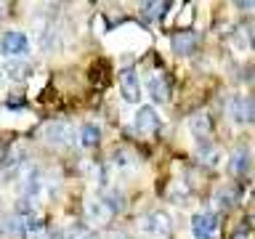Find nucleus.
I'll list each match as a JSON object with an SVG mask.
<instances>
[{"instance_id":"nucleus-18","label":"nucleus","mask_w":255,"mask_h":239,"mask_svg":"<svg viewBox=\"0 0 255 239\" xmlns=\"http://www.w3.org/2000/svg\"><path fill=\"white\" fill-rule=\"evenodd\" d=\"M101 202L112 210V215H117L120 210H123V194H120V191H104Z\"/></svg>"},{"instance_id":"nucleus-5","label":"nucleus","mask_w":255,"mask_h":239,"mask_svg":"<svg viewBox=\"0 0 255 239\" xmlns=\"http://www.w3.org/2000/svg\"><path fill=\"white\" fill-rule=\"evenodd\" d=\"M226 112H229V120L237 125L255 122V101L250 96H231L226 104Z\"/></svg>"},{"instance_id":"nucleus-19","label":"nucleus","mask_w":255,"mask_h":239,"mask_svg":"<svg viewBox=\"0 0 255 239\" xmlns=\"http://www.w3.org/2000/svg\"><path fill=\"white\" fill-rule=\"evenodd\" d=\"M21 159V149L19 146H8L3 154H0V167H11Z\"/></svg>"},{"instance_id":"nucleus-1","label":"nucleus","mask_w":255,"mask_h":239,"mask_svg":"<svg viewBox=\"0 0 255 239\" xmlns=\"http://www.w3.org/2000/svg\"><path fill=\"white\" fill-rule=\"evenodd\" d=\"M37 135L43 138L45 143L51 146H59V149H69L75 143V127L64 120H53V122H45L43 127L37 130Z\"/></svg>"},{"instance_id":"nucleus-13","label":"nucleus","mask_w":255,"mask_h":239,"mask_svg":"<svg viewBox=\"0 0 255 239\" xmlns=\"http://www.w3.org/2000/svg\"><path fill=\"white\" fill-rule=\"evenodd\" d=\"M250 165H253V159H250V149L247 146H239L231 151V157H229V170L231 175H242L250 170Z\"/></svg>"},{"instance_id":"nucleus-24","label":"nucleus","mask_w":255,"mask_h":239,"mask_svg":"<svg viewBox=\"0 0 255 239\" xmlns=\"http://www.w3.org/2000/svg\"><path fill=\"white\" fill-rule=\"evenodd\" d=\"M231 239H247V229L242 226V229H237L234 234H231Z\"/></svg>"},{"instance_id":"nucleus-15","label":"nucleus","mask_w":255,"mask_h":239,"mask_svg":"<svg viewBox=\"0 0 255 239\" xmlns=\"http://www.w3.org/2000/svg\"><path fill=\"white\" fill-rule=\"evenodd\" d=\"M99 141H101V127H99V125H93V122H85L83 127H80V143H83L85 149H93V146H99Z\"/></svg>"},{"instance_id":"nucleus-8","label":"nucleus","mask_w":255,"mask_h":239,"mask_svg":"<svg viewBox=\"0 0 255 239\" xmlns=\"http://www.w3.org/2000/svg\"><path fill=\"white\" fill-rule=\"evenodd\" d=\"M83 210H85V221H88V223H99V226H101V223H109L112 218H115L109 207L101 202V197L85 199V207H83Z\"/></svg>"},{"instance_id":"nucleus-3","label":"nucleus","mask_w":255,"mask_h":239,"mask_svg":"<svg viewBox=\"0 0 255 239\" xmlns=\"http://www.w3.org/2000/svg\"><path fill=\"white\" fill-rule=\"evenodd\" d=\"M0 53L8 56V59H24L29 53V37L27 32L19 29H8L0 35Z\"/></svg>"},{"instance_id":"nucleus-9","label":"nucleus","mask_w":255,"mask_h":239,"mask_svg":"<svg viewBox=\"0 0 255 239\" xmlns=\"http://www.w3.org/2000/svg\"><path fill=\"white\" fill-rule=\"evenodd\" d=\"M197 43H199V35H197L194 29H181V32H175V35L170 37L173 51L181 53V56H189L197 48Z\"/></svg>"},{"instance_id":"nucleus-14","label":"nucleus","mask_w":255,"mask_h":239,"mask_svg":"<svg viewBox=\"0 0 255 239\" xmlns=\"http://www.w3.org/2000/svg\"><path fill=\"white\" fill-rule=\"evenodd\" d=\"M3 75H11L13 80H27L32 75V67H29V61H24V59H8L3 64Z\"/></svg>"},{"instance_id":"nucleus-23","label":"nucleus","mask_w":255,"mask_h":239,"mask_svg":"<svg viewBox=\"0 0 255 239\" xmlns=\"http://www.w3.org/2000/svg\"><path fill=\"white\" fill-rule=\"evenodd\" d=\"M5 226H8V215H0V239H5Z\"/></svg>"},{"instance_id":"nucleus-7","label":"nucleus","mask_w":255,"mask_h":239,"mask_svg":"<svg viewBox=\"0 0 255 239\" xmlns=\"http://www.w3.org/2000/svg\"><path fill=\"white\" fill-rule=\"evenodd\" d=\"M120 91H123V99L128 104H135L141 99V83H138L135 69H123L120 72Z\"/></svg>"},{"instance_id":"nucleus-4","label":"nucleus","mask_w":255,"mask_h":239,"mask_svg":"<svg viewBox=\"0 0 255 239\" xmlns=\"http://www.w3.org/2000/svg\"><path fill=\"white\" fill-rule=\"evenodd\" d=\"M43 170L35 165V162H24L19 167V189H21V194L24 197H35L43 191Z\"/></svg>"},{"instance_id":"nucleus-25","label":"nucleus","mask_w":255,"mask_h":239,"mask_svg":"<svg viewBox=\"0 0 255 239\" xmlns=\"http://www.w3.org/2000/svg\"><path fill=\"white\" fill-rule=\"evenodd\" d=\"M237 8H255V3H234Z\"/></svg>"},{"instance_id":"nucleus-11","label":"nucleus","mask_w":255,"mask_h":239,"mask_svg":"<svg viewBox=\"0 0 255 239\" xmlns=\"http://www.w3.org/2000/svg\"><path fill=\"white\" fill-rule=\"evenodd\" d=\"M189 130L197 135V141H207V135L213 133V117L207 112H197L189 117Z\"/></svg>"},{"instance_id":"nucleus-20","label":"nucleus","mask_w":255,"mask_h":239,"mask_svg":"<svg viewBox=\"0 0 255 239\" xmlns=\"http://www.w3.org/2000/svg\"><path fill=\"white\" fill-rule=\"evenodd\" d=\"M165 8H170V3H143L141 5V13L151 21V19H157V16H162Z\"/></svg>"},{"instance_id":"nucleus-27","label":"nucleus","mask_w":255,"mask_h":239,"mask_svg":"<svg viewBox=\"0 0 255 239\" xmlns=\"http://www.w3.org/2000/svg\"><path fill=\"white\" fill-rule=\"evenodd\" d=\"M0 16H3V5H0Z\"/></svg>"},{"instance_id":"nucleus-10","label":"nucleus","mask_w":255,"mask_h":239,"mask_svg":"<svg viewBox=\"0 0 255 239\" xmlns=\"http://www.w3.org/2000/svg\"><path fill=\"white\" fill-rule=\"evenodd\" d=\"M135 130L138 133H157L159 130V115L154 107H141L135 115Z\"/></svg>"},{"instance_id":"nucleus-17","label":"nucleus","mask_w":255,"mask_h":239,"mask_svg":"<svg viewBox=\"0 0 255 239\" xmlns=\"http://www.w3.org/2000/svg\"><path fill=\"white\" fill-rule=\"evenodd\" d=\"M218 157H221V151L218 146H213L210 141H199V159H202L205 165H218Z\"/></svg>"},{"instance_id":"nucleus-2","label":"nucleus","mask_w":255,"mask_h":239,"mask_svg":"<svg viewBox=\"0 0 255 239\" xmlns=\"http://www.w3.org/2000/svg\"><path fill=\"white\" fill-rule=\"evenodd\" d=\"M141 229L149 239H165L173 231V218L165 210H151L141 218Z\"/></svg>"},{"instance_id":"nucleus-21","label":"nucleus","mask_w":255,"mask_h":239,"mask_svg":"<svg viewBox=\"0 0 255 239\" xmlns=\"http://www.w3.org/2000/svg\"><path fill=\"white\" fill-rule=\"evenodd\" d=\"M115 165L120 167V170H128V167H133V165H135V159H133V154H130V151L120 149L117 154H115Z\"/></svg>"},{"instance_id":"nucleus-6","label":"nucleus","mask_w":255,"mask_h":239,"mask_svg":"<svg viewBox=\"0 0 255 239\" xmlns=\"http://www.w3.org/2000/svg\"><path fill=\"white\" fill-rule=\"evenodd\" d=\"M218 213H197L191 218V231L197 239H215L218 234Z\"/></svg>"},{"instance_id":"nucleus-22","label":"nucleus","mask_w":255,"mask_h":239,"mask_svg":"<svg viewBox=\"0 0 255 239\" xmlns=\"http://www.w3.org/2000/svg\"><path fill=\"white\" fill-rule=\"evenodd\" d=\"M75 239H101V237L96 234V231H77Z\"/></svg>"},{"instance_id":"nucleus-16","label":"nucleus","mask_w":255,"mask_h":239,"mask_svg":"<svg viewBox=\"0 0 255 239\" xmlns=\"http://www.w3.org/2000/svg\"><path fill=\"white\" fill-rule=\"evenodd\" d=\"M237 199H239V191L234 186H226V189H221L218 194H215V202L221 205V210H231V207L237 205Z\"/></svg>"},{"instance_id":"nucleus-26","label":"nucleus","mask_w":255,"mask_h":239,"mask_svg":"<svg viewBox=\"0 0 255 239\" xmlns=\"http://www.w3.org/2000/svg\"><path fill=\"white\" fill-rule=\"evenodd\" d=\"M3 77H5V75H3V67H0V83H3Z\"/></svg>"},{"instance_id":"nucleus-12","label":"nucleus","mask_w":255,"mask_h":239,"mask_svg":"<svg viewBox=\"0 0 255 239\" xmlns=\"http://www.w3.org/2000/svg\"><path fill=\"white\" fill-rule=\"evenodd\" d=\"M146 91H149V99L154 104H167V101H170V85H167V80L162 75L149 77Z\"/></svg>"}]
</instances>
